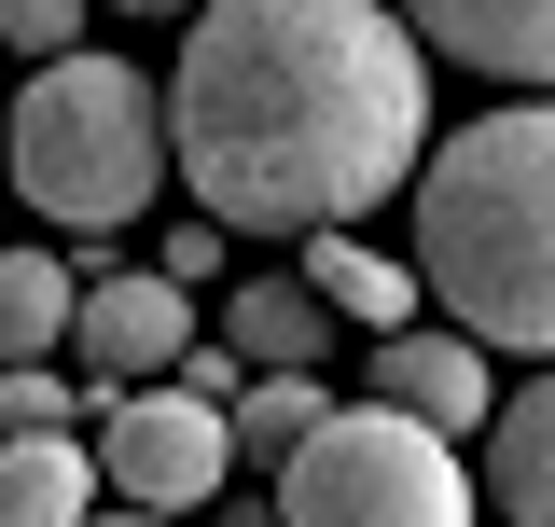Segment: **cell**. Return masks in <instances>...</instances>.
Here are the masks:
<instances>
[{"label":"cell","mask_w":555,"mask_h":527,"mask_svg":"<svg viewBox=\"0 0 555 527\" xmlns=\"http://www.w3.org/2000/svg\"><path fill=\"white\" fill-rule=\"evenodd\" d=\"M153 278H181V292H195V278H222V222H181V236H167V264H153Z\"/></svg>","instance_id":"e0dca14e"},{"label":"cell","mask_w":555,"mask_h":527,"mask_svg":"<svg viewBox=\"0 0 555 527\" xmlns=\"http://www.w3.org/2000/svg\"><path fill=\"white\" fill-rule=\"evenodd\" d=\"M83 459H98V500H126V514H195L236 486V430H222V402L153 375V389H98Z\"/></svg>","instance_id":"5b68a950"},{"label":"cell","mask_w":555,"mask_h":527,"mask_svg":"<svg viewBox=\"0 0 555 527\" xmlns=\"http://www.w3.org/2000/svg\"><path fill=\"white\" fill-rule=\"evenodd\" d=\"M98 514V459H83V430H28V445H0V527H83Z\"/></svg>","instance_id":"8fae6325"},{"label":"cell","mask_w":555,"mask_h":527,"mask_svg":"<svg viewBox=\"0 0 555 527\" xmlns=\"http://www.w3.org/2000/svg\"><path fill=\"white\" fill-rule=\"evenodd\" d=\"M126 14H195V0H126Z\"/></svg>","instance_id":"ffe728a7"},{"label":"cell","mask_w":555,"mask_h":527,"mask_svg":"<svg viewBox=\"0 0 555 527\" xmlns=\"http://www.w3.org/2000/svg\"><path fill=\"white\" fill-rule=\"evenodd\" d=\"M222 347H236V361H250V375H320V347H334V306H320V292H306V278H236V292H222Z\"/></svg>","instance_id":"9c48e42d"},{"label":"cell","mask_w":555,"mask_h":527,"mask_svg":"<svg viewBox=\"0 0 555 527\" xmlns=\"http://www.w3.org/2000/svg\"><path fill=\"white\" fill-rule=\"evenodd\" d=\"M0 167H14V195L69 222V236H112L139 208L167 195V98H153V69L126 56H42L14 83V126H0Z\"/></svg>","instance_id":"3957f363"},{"label":"cell","mask_w":555,"mask_h":527,"mask_svg":"<svg viewBox=\"0 0 555 527\" xmlns=\"http://www.w3.org/2000/svg\"><path fill=\"white\" fill-rule=\"evenodd\" d=\"M83 416H98L83 375H56V361H0V445H28V430H83Z\"/></svg>","instance_id":"9a60e30c"},{"label":"cell","mask_w":555,"mask_h":527,"mask_svg":"<svg viewBox=\"0 0 555 527\" xmlns=\"http://www.w3.org/2000/svg\"><path fill=\"white\" fill-rule=\"evenodd\" d=\"M278 527H473V472L403 402H334L278 459Z\"/></svg>","instance_id":"277c9868"},{"label":"cell","mask_w":555,"mask_h":527,"mask_svg":"<svg viewBox=\"0 0 555 527\" xmlns=\"http://www.w3.org/2000/svg\"><path fill=\"white\" fill-rule=\"evenodd\" d=\"M320 416H334V389H320V375H250V389L222 402V430H236V472H264V486H278V459H292Z\"/></svg>","instance_id":"5bb4252c"},{"label":"cell","mask_w":555,"mask_h":527,"mask_svg":"<svg viewBox=\"0 0 555 527\" xmlns=\"http://www.w3.org/2000/svg\"><path fill=\"white\" fill-rule=\"evenodd\" d=\"M306 292L334 306V320H361V333H403L416 320V264H389V250H361V236H306Z\"/></svg>","instance_id":"7c38bea8"},{"label":"cell","mask_w":555,"mask_h":527,"mask_svg":"<svg viewBox=\"0 0 555 527\" xmlns=\"http://www.w3.org/2000/svg\"><path fill=\"white\" fill-rule=\"evenodd\" d=\"M375 402H403V416H430V430H444V445H459V430H486V416H500V375H486V347L473 333H375Z\"/></svg>","instance_id":"ba28073f"},{"label":"cell","mask_w":555,"mask_h":527,"mask_svg":"<svg viewBox=\"0 0 555 527\" xmlns=\"http://www.w3.org/2000/svg\"><path fill=\"white\" fill-rule=\"evenodd\" d=\"M0 42H14L28 69H42V56H69V42H83V0H0Z\"/></svg>","instance_id":"2e32d148"},{"label":"cell","mask_w":555,"mask_h":527,"mask_svg":"<svg viewBox=\"0 0 555 527\" xmlns=\"http://www.w3.org/2000/svg\"><path fill=\"white\" fill-rule=\"evenodd\" d=\"M416 292L486 361L500 347L555 361V98L430 139V167H416Z\"/></svg>","instance_id":"7a4b0ae2"},{"label":"cell","mask_w":555,"mask_h":527,"mask_svg":"<svg viewBox=\"0 0 555 527\" xmlns=\"http://www.w3.org/2000/svg\"><path fill=\"white\" fill-rule=\"evenodd\" d=\"M486 486H500L514 527H555V375L500 389V416H486Z\"/></svg>","instance_id":"30bf717a"},{"label":"cell","mask_w":555,"mask_h":527,"mask_svg":"<svg viewBox=\"0 0 555 527\" xmlns=\"http://www.w3.org/2000/svg\"><path fill=\"white\" fill-rule=\"evenodd\" d=\"M83 527H181V514H126V500H98V514H83Z\"/></svg>","instance_id":"ac0fdd59"},{"label":"cell","mask_w":555,"mask_h":527,"mask_svg":"<svg viewBox=\"0 0 555 527\" xmlns=\"http://www.w3.org/2000/svg\"><path fill=\"white\" fill-rule=\"evenodd\" d=\"M167 167L222 236H334L430 167V42L389 0H195Z\"/></svg>","instance_id":"6da1fadb"},{"label":"cell","mask_w":555,"mask_h":527,"mask_svg":"<svg viewBox=\"0 0 555 527\" xmlns=\"http://www.w3.org/2000/svg\"><path fill=\"white\" fill-rule=\"evenodd\" d=\"M181 347H195V292L181 278H83V306H69V361H83V389H153V375H181Z\"/></svg>","instance_id":"8992f818"},{"label":"cell","mask_w":555,"mask_h":527,"mask_svg":"<svg viewBox=\"0 0 555 527\" xmlns=\"http://www.w3.org/2000/svg\"><path fill=\"white\" fill-rule=\"evenodd\" d=\"M430 56L486 69V83H542L555 98V0H389Z\"/></svg>","instance_id":"52a82bcc"},{"label":"cell","mask_w":555,"mask_h":527,"mask_svg":"<svg viewBox=\"0 0 555 527\" xmlns=\"http://www.w3.org/2000/svg\"><path fill=\"white\" fill-rule=\"evenodd\" d=\"M222 527H278V500H236V514H222Z\"/></svg>","instance_id":"d6986e66"},{"label":"cell","mask_w":555,"mask_h":527,"mask_svg":"<svg viewBox=\"0 0 555 527\" xmlns=\"http://www.w3.org/2000/svg\"><path fill=\"white\" fill-rule=\"evenodd\" d=\"M69 306H83V278L56 250H0V361H56Z\"/></svg>","instance_id":"4fadbf2b"}]
</instances>
